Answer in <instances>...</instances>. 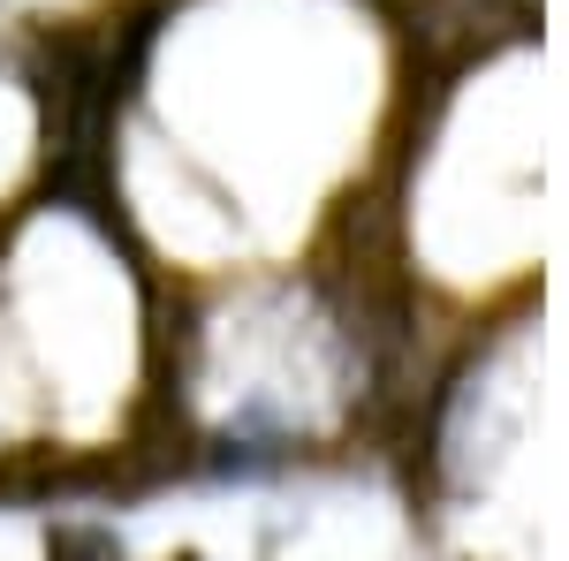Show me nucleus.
Segmentation results:
<instances>
[{
    "instance_id": "f257e3e1",
    "label": "nucleus",
    "mask_w": 569,
    "mask_h": 561,
    "mask_svg": "<svg viewBox=\"0 0 569 561\" xmlns=\"http://www.w3.org/2000/svg\"><path fill=\"white\" fill-rule=\"evenodd\" d=\"M46 561H122V539L107 523H53Z\"/></svg>"
}]
</instances>
